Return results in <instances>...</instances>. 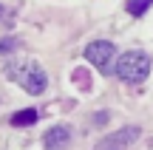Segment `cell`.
I'll return each mask as SVG.
<instances>
[{
	"label": "cell",
	"instance_id": "obj_1",
	"mask_svg": "<svg viewBox=\"0 0 153 150\" xmlns=\"http://www.w3.org/2000/svg\"><path fill=\"white\" fill-rule=\"evenodd\" d=\"M150 68H153L150 57L145 54V51H139V48L125 51V54L114 62V74H116L125 85H139V82H145V79L150 77Z\"/></svg>",
	"mask_w": 153,
	"mask_h": 150
},
{
	"label": "cell",
	"instance_id": "obj_9",
	"mask_svg": "<svg viewBox=\"0 0 153 150\" xmlns=\"http://www.w3.org/2000/svg\"><path fill=\"white\" fill-rule=\"evenodd\" d=\"M0 17H3V6H0Z\"/></svg>",
	"mask_w": 153,
	"mask_h": 150
},
{
	"label": "cell",
	"instance_id": "obj_4",
	"mask_svg": "<svg viewBox=\"0 0 153 150\" xmlns=\"http://www.w3.org/2000/svg\"><path fill=\"white\" fill-rule=\"evenodd\" d=\"M139 136H142V128H136V125H125V128L114 130V133H105L102 139L94 145V150H128Z\"/></svg>",
	"mask_w": 153,
	"mask_h": 150
},
{
	"label": "cell",
	"instance_id": "obj_3",
	"mask_svg": "<svg viewBox=\"0 0 153 150\" xmlns=\"http://www.w3.org/2000/svg\"><path fill=\"white\" fill-rule=\"evenodd\" d=\"M85 60L91 62L97 71L111 74L114 71V62H116V48L111 40H91L85 45Z\"/></svg>",
	"mask_w": 153,
	"mask_h": 150
},
{
	"label": "cell",
	"instance_id": "obj_5",
	"mask_svg": "<svg viewBox=\"0 0 153 150\" xmlns=\"http://www.w3.org/2000/svg\"><path fill=\"white\" fill-rule=\"evenodd\" d=\"M68 142H71V128H68V125H54V128L45 130V136H43L45 150H62V147H68Z\"/></svg>",
	"mask_w": 153,
	"mask_h": 150
},
{
	"label": "cell",
	"instance_id": "obj_2",
	"mask_svg": "<svg viewBox=\"0 0 153 150\" xmlns=\"http://www.w3.org/2000/svg\"><path fill=\"white\" fill-rule=\"evenodd\" d=\"M9 79H14L17 85H23V91L26 94H43L45 85H48V77H45L43 65L34 60H26V62H14V65H9Z\"/></svg>",
	"mask_w": 153,
	"mask_h": 150
},
{
	"label": "cell",
	"instance_id": "obj_6",
	"mask_svg": "<svg viewBox=\"0 0 153 150\" xmlns=\"http://www.w3.org/2000/svg\"><path fill=\"white\" fill-rule=\"evenodd\" d=\"M37 119H40L37 108H23V111H17L14 116H11V125H14V128H26V125H34Z\"/></svg>",
	"mask_w": 153,
	"mask_h": 150
},
{
	"label": "cell",
	"instance_id": "obj_8",
	"mask_svg": "<svg viewBox=\"0 0 153 150\" xmlns=\"http://www.w3.org/2000/svg\"><path fill=\"white\" fill-rule=\"evenodd\" d=\"M17 48V40L14 37H3L0 40V54H9V51H14Z\"/></svg>",
	"mask_w": 153,
	"mask_h": 150
},
{
	"label": "cell",
	"instance_id": "obj_7",
	"mask_svg": "<svg viewBox=\"0 0 153 150\" xmlns=\"http://www.w3.org/2000/svg\"><path fill=\"white\" fill-rule=\"evenodd\" d=\"M150 6H153V0H128L125 9H128V14H131V17H142Z\"/></svg>",
	"mask_w": 153,
	"mask_h": 150
}]
</instances>
